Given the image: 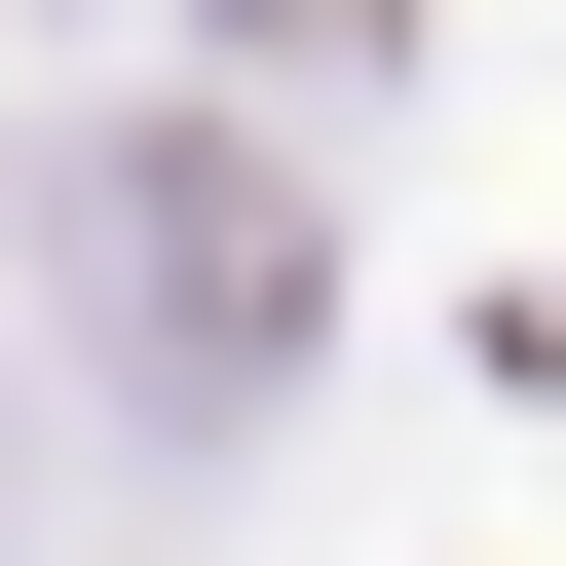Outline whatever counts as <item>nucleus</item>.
I'll return each mask as SVG.
<instances>
[{
  "label": "nucleus",
  "instance_id": "obj_2",
  "mask_svg": "<svg viewBox=\"0 0 566 566\" xmlns=\"http://www.w3.org/2000/svg\"><path fill=\"white\" fill-rule=\"evenodd\" d=\"M0 528H39V378H0Z\"/></svg>",
  "mask_w": 566,
  "mask_h": 566
},
{
  "label": "nucleus",
  "instance_id": "obj_1",
  "mask_svg": "<svg viewBox=\"0 0 566 566\" xmlns=\"http://www.w3.org/2000/svg\"><path fill=\"white\" fill-rule=\"evenodd\" d=\"M39 264H76V378H114L151 453H227L264 378L340 340V189L264 151V114H76V151H39Z\"/></svg>",
  "mask_w": 566,
  "mask_h": 566
}]
</instances>
